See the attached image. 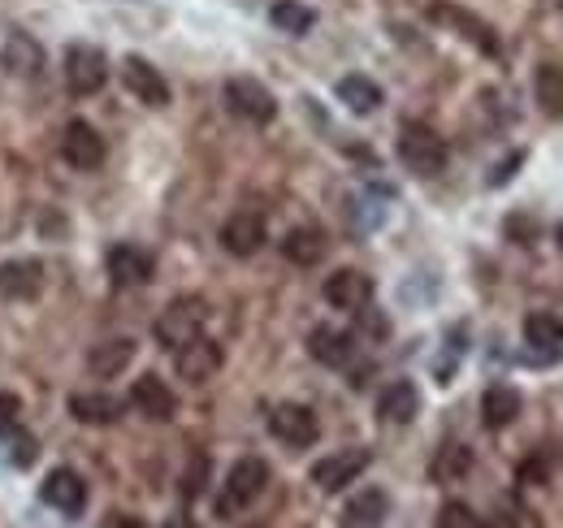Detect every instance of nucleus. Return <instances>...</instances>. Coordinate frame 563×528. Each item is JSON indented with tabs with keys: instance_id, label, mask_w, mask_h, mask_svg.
I'll use <instances>...</instances> for the list:
<instances>
[{
	"instance_id": "f257e3e1",
	"label": "nucleus",
	"mask_w": 563,
	"mask_h": 528,
	"mask_svg": "<svg viewBox=\"0 0 563 528\" xmlns=\"http://www.w3.org/2000/svg\"><path fill=\"white\" fill-rule=\"evenodd\" d=\"M205 326H209V304H205L200 295H183V299H174V304L156 317L152 333H156L161 346L178 351V346H187L191 338H200Z\"/></svg>"
},
{
	"instance_id": "f03ea898",
	"label": "nucleus",
	"mask_w": 563,
	"mask_h": 528,
	"mask_svg": "<svg viewBox=\"0 0 563 528\" xmlns=\"http://www.w3.org/2000/svg\"><path fill=\"white\" fill-rule=\"evenodd\" d=\"M399 161L417 174V178H438L446 169V139L424 127V122H408L399 131Z\"/></svg>"
},
{
	"instance_id": "7ed1b4c3",
	"label": "nucleus",
	"mask_w": 563,
	"mask_h": 528,
	"mask_svg": "<svg viewBox=\"0 0 563 528\" xmlns=\"http://www.w3.org/2000/svg\"><path fill=\"white\" fill-rule=\"evenodd\" d=\"M225 105H230L234 118H243V122H252V127H269V122L278 118L274 91H269L265 82H256V78H230V82H225Z\"/></svg>"
},
{
	"instance_id": "20e7f679",
	"label": "nucleus",
	"mask_w": 563,
	"mask_h": 528,
	"mask_svg": "<svg viewBox=\"0 0 563 528\" xmlns=\"http://www.w3.org/2000/svg\"><path fill=\"white\" fill-rule=\"evenodd\" d=\"M265 485H269V463L256 460V455H243L230 468V476H225V494H221L217 512L225 516V512H239V507L256 503L265 494Z\"/></svg>"
},
{
	"instance_id": "39448f33",
	"label": "nucleus",
	"mask_w": 563,
	"mask_h": 528,
	"mask_svg": "<svg viewBox=\"0 0 563 528\" xmlns=\"http://www.w3.org/2000/svg\"><path fill=\"white\" fill-rule=\"evenodd\" d=\"M269 433L278 438L282 447L303 451V447H312L321 438V420L303 403H282V407H274V416H269Z\"/></svg>"
},
{
	"instance_id": "423d86ee",
	"label": "nucleus",
	"mask_w": 563,
	"mask_h": 528,
	"mask_svg": "<svg viewBox=\"0 0 563 528\" xmlns=\"http://www.w3.org/2000/svg\"><path fill=\"white\" fill-rule=\"evenodd\" d=\"M104 82H109L104 53L91 48V44H74L70 53H66V87H70L74 96H96Z\"/></svg>"
},
{
	"instance_id": "0eeeda50",
	"label": "nucleus",
	"mask_w": 563,
	"mask_h": 528,
	"mask_svg": "<svg viewBox=\"0 0 563 528\" xmlns=\"http://www.w3.org/2000/svg\"><path fill=\"white\" fill-rule=\"evenodd\" d=\"M221 346L212 342V338H191L187 346H178L174 351V369H178V377L183 382H191V386H205V382H212L217 373H221Z\"/></svg>"
},
{
	"instance_id": "6e6552de",
	"label": "nucleus",
	"mask_w": 563,
	"mask_h": 528,
	"mask_svg": "<svg viewBox=\"0 0 563 528\" xmlns=\"http://www.w3.org/2000/svg\"><path fill=\"white\" fill-rule=\"evenodd\" d=\"M269 243V230H265V217L261 212H234L225 226H221V248L230 252V256H239V261H247V256H256L261 248Z\"/></svg>"
},
{
	"instance_id": "1a4fd4ad",
	"label": "nucleus",
	"mask_w": 563,
	"mask_h": 528,
	"mask_svg": "<svg viewBox=\"0 0 563 528\" xmlns=\"http://www.w3.org/2000/svg\"><path fill=\"white\" fill-rule=\"evenodd\" d=\"M373 463V455L368 451H339V455H325V460L312 463V485L317 490H325V494H339V490H347V485H355V476L364 472Z\"/></svg>"
},
{
	"instance_id": "9d476101",
	"label": "nucleus",
	"mask_w": 563,
	"mask_h": 528,
	"mask_svg": "<svg viewBox=\"0 0 563 528\" xmlns=\"http://www.w3.org/2000/svg\"><path fill=\"white\" fill-rule=\"evenodd\" d=\"M321 295H325V304L339 308V312H360V308H368V299H373V277L360 273V268H339V273L325 277Z\"/></svg>"
},
{
	"instance_id": "9b49d317",
	"label": "nucleus",
	"mask_w": 563,
	"mask_h": 528,
	"mask_svg": "<svg viewBox=\"0 0 563 528\" xmlns=\"http://www.w3.org/2000/svg\"><path fill=\"white\" fill-rule=\"evenodd\" d=\"M62 156L70 161L74 169H100L104 156H109V147H104V139H100V131L91 122L74 118L70 127H66V134H62Z\"/></svg>"
},
{
	"instance_id": "f8f14e48",
	"label": "nucleus",
	"mask_w": 563,
	"mask_h": 528,
	"mask_svg": "<svg viewBox=\"0 0 563 528\" xmlns=\"http://www.w3.org/2000/svg\"><path fill=\"white\" fill-rule=\"evenodd\" d=\"M122 82H126V91L147 105V109H165L169 105V82H165V74L152 66V62H143V57H126L122 62Z\"/></svg>"
},
{
	"instance_id": "ddd939ff",
	"label": "nucleus",
	"mask_w": 563,
	"mask_h": 528,
	"mask_svg": "<svg viewBox=\"0 0 563 528\" xmlns=\"http://www.w3.org/2000/svg\"><path fill=\"white\" fill-rule=\"evenodd\" d=\"M40 498H44L53 512H62V516H78V512L87 507V481H82L74 468H53V472L44 476V485H40Z\"/></svg>"
},
{
	"instance_id": "4468645a",
	"label": "nucleus",
	"mask_w": 563,
	"mask_h": 528,
	"mask_svg": "<svg viewBox=\"0 0 563 528\" xmlns=\"http://www.w3.org/2000/svg\"><path fill=\"white\" fill-rule=\"evenodd\" d=\"M44 264L22 256V261H4L0 264V295L4 299H18V304H31L44 295Z\"/></svg>"
},
{
	"instance_id": "2eb2a0df",
	"label": "nucleus",
	"mask_w": 563,
	"mask_h": 528,
	"mask_svg": "<svg viewBox=\"0 0 563 528\" xmlns=\"http://www.w3.org/2000/svg\"><path fill=\"white\" fill-rule=\"evenodd\" d=\"M131 407L140 416H147V420H156V425H165V420L178 416V398H174V391L156 373H143L140 382L131 386Z\"/></svg>"
},
{
	"instance_id": "dca6fc26",
	"label": "nucleus",
	"mask_w": 563,
	"mask_h": 528,
	"mask_svg": "<svg viewBox=\"0 0 563 528\" xmlns=\"http://www.w3.org/2000/svg\"><path fill=\"white\" fill-rule=\"evenodd\" d=\"M152 273H156V261H152L147 248H140V243H118V248H109V277H113L118 286H147Z\"/></svg>"
},
{
	"instance_id": "f3484780",
	"label": "nucleus",
	"mask_w": 563,
	"mask_h": 528,
	"mask_svg": "<svg viewBox=\"0 0 563 528\" xmlns=\"http://www.w3.org/2000/svg\"><path fill=\"white\" fill-rule=\"evenodd\" d=\"M308 355L325 369H343V364H352L355 338L347 330H334V326H317L308 333Z\"/></svg>"
},
{
	"instance_id": "a211bd4d",
	"label": "nucleus",
	"mask_w": 563,
	"mask_h": 528,
	"mask_svg": "<svg viewBox=\"0 0 563 528\" xmlns=\"http://www.w3.org/2000/svg\"><path fill=\"white\" fill-rule=\"evenodd\" d=\"M417 411H421V391H417V382H390L382 395H377V416L386 420V425H412L417 420Z\"/></svg>"
},
{
	"instance_id": "6ab92c4d",
	"label": "nucleus",
	"mask_w": 563,
	"mask_h": 528,
	"mask_svg": "<svg viewBox=\"0 0 563 528\" xmlns=\"http://www.w3.org/2000/svg\"><path fill=\"white\" fill-rule=\"evenodd\" d=\"M126 411V403L118 395H104V391H78L70 395V416L82 425H118Z\"/></svg>"
},
{
	"instance_id": "aec40b11",
	"label": "nucleus",
	"mask_w": 563,
	"mask_h": 528,
	"mask_svg": "<svg viewBox=\"0 0 563 528\" xmlns=\"http://www.w3.org/2000/svg\"><path fill=\"white\" fill-rule=\"evenodd\" d=\"M135 360V338H109V342H96L87 351V369L91 377H122Z\"/></svg>"
},
{
	"instance_id": "412c9836",
	"label": "nucleus",
	"mask_w": 563,
	"mask_h": 528,
	"mask_svg": "<svg viewBox=\"0 0 563 528\" xmlns=\"http://www.w3.org/2000/svg\"><path fill=\"white\" fill-rule=\"evenodd\" d=\"M325 252H330V243H325V234L317 230V226H295L286 239H282V256L290 264H299V268H312V264L325 261Z\"/></svg>"
},
{
	"instance_id": "4be33fe9",
	"label": "nucleus",
	"mask_w": 563,
	"mask_h": 528,
	"mask_svg": "<svg viewBox=\"0 0 563 528\" xmlns=\"http://www.w3.org/2000/svg\"><path fill=\"white\" fill-rule=\"evenodd\" d=\"M429 18H433V22H446V26H455V31H464V40H473L482 53H490V57L498 53V40H494V31L482 18H473V13L455 9V4H433Z\"/></svg>"
},
{
	"instance_id": "5701e85b",
	"label": "nucleus",
	"mask_w": 563,
	"mask_h": 528,
	"mask_svg": "<svg viewBox=\"0 0 563 528\" xmlns=\"http://www.w3.org/2000/svg\"><path fill=\"white\" fill-rule=\"evenodd\" d=\"M339 100H343L352 113L368 118V113L382 109V87H377L373 78H364V74H347V78H339Z\"/></svg>"
},
{
	"instance_id": "b1692460",
	"label": "nucleus",
	"mask_w": 563,
	"mask_h": 528,
	"mask_svg": "<svg viewBox=\"0 0 563 528\" xmlns=\"http://www.w3.org/2000/svg\"><path fill=\"white\" fill-rule=\"evenodd\" d=\"M516 416H520V395L511 386H490L482 395V420H486V429H507Z\"/></svg>"
},
{
	"instance_id": "393cba45",
	"label": "nucleus",
	"mask_w": 563,
	"mask_h": 528,
	"mask_svg": "<svg viewBox=\"0 0 563 528\" xmlns=\"http://www.w3.org/2000/svg\"><path fill=\"white\" fill-rule=\"evenodd\" d=\"M525 342L533 346V351H560L563 346V317L555 312H529L525 317Z\"/></svg>"
},
{
	"instance_id": "a878e982",
	"label": "nucleus",
	"mask_w": 563,
	"mask_h": 528,
	"mask_svg": "<svg viewBox=\"0 0 563 528\" xmlns=\"http://www.w3.org/2000/svg\"><path fill=\"white\" fill-rule=\"evenodd\" d=\"M4 66L13 69V74H40V66H44V53H40V44L31 40V35H22V31H13L9 40H4Z\"/></svg>"
},
{
	"instance_id": "bb28decb",
	"label": "nucleus",
	"mask_w": 563,
	"mask_h": 528,
	"mask_svg": "<svg viewBox=\"0 0 563 528\" xmlns=\"http://www.w3.org/2000/svg\"><path fill=\"white\" fill-rule=\"evenodd\" d=\"M533 96L547 118H563V66H538L533 74Z\"/></svg>"
},
{
	"instance_id": "cd10ccee",
	"label": "nucleus",
	"mask_w": 563,
	"mask_h": 528,
	"mask_svg": "<svg viewBox=\"0 0 563 528\" xmlns=\"http://www.w3.org/2000/svg\"><path fill=\"white\" fill-rule=\"evenodd\" d=\"M390 516V498L382 494V490H364V494H355L352 507H347V520L355 528H382V520Z\"/></svg>"
},
{
	"instance_id": "c85d7f7f",
	"label": "nucleus",
	"mask_w": 563,
	"mask_h": 528,
	"mask_svg": "<svg viewBox=\"0 0 563 528\" xmlns=\"http://www.w3.org/2000/svg\"><path fill=\"white\" fill-rule=\"evenodd\" d=\"M269 22H274L278 31H286V35H308V31L317 26V13H312L308 4H299V0H274Z\"/></svg>"
},
{
	"instance_id": "c756f323",
	"label": "nucleus",
	"mask_w": 563,
	"mask_h": 528,
	"mask_svg": "<svg viewBox=\"0 0 563 528\" xmlns=\"http://www.w3.org/2000/svg\"><path fill=\"white\" fill-rule=\"evenodd\" d=\"M468 468H473V451L468 447H442L438 460L429 463V476L442 481V485H451V481L468 476Z\"/></svg>"
},
{
	"instance_id": "7c9ffc66",
	"label": "nucleus",
	"mask_w": 563,
	"mask_h": 528,
	"mask_svg": "<svg viewBox=\"0 0 563 528\" xmlns=\"http://www.w3.org/2000/svg\"><path fill=\"white\" fill-rule=\"evenodd\" d=\"M433 528H482V520H477V512H473L468 503L451 498V503H442V512H438V525H433Z\"/></svg>"
},
{
	"instance_id": "2f4dec72",
	"label": "nucleus",
	"mask_w": 563,
	"mask_h": 528,
	"mask_svg": "<svg viewBox=\"0 0 563 528\" xmlns=\"http://www.w3.org/2000/svg\"><path fill=\"white\" fill-rule=\"evenodd\" d=\"M209 485V455H191L187 472H183V498H200Z\"/></svg>"
},
{
	"instance_id": "473e14b6",
	"label": "nucleus",
	"mask_w": 563,
	"mask_h": 528,
	"mask_svg": "<svg viewBox=\"0 0 563 528\" xmlns=\"http://www.w3.org/2000/svg\"><path fill=\"white\" fill-rule=\"evenodd\" d=\"M22 425V398L0 391V433H13Z\"/></svg>"
},
{
	"instance_id": "72a5a7b5",
	"label": "nucleus",
	"mask_w": 563,
	"mask_h": 528,
	"mask_svg": "<svg viewBox=\"0 0 563 528\" xmlns=\"http://www.w3.org/2000/svg\"><path fill=\"white\" fill-rule=\"evenodd\" d=\"M520 481H525V485L551 481V455H529V460L520 463Z\"/></svg>"
},
{
	"instance_id": "f704fd0d",
	"label": "nucleus",
	"mask_w": 563,
	"mask_h": 528,
	"mask_svg": "<svg viewBox=\"0 0 563 528\" xmlns=\"http://www.w3.org/2000/svg\"><path fill=\"white\" fill-rule=\"evenodd\" d=\"M13 433H18V438H13V447H9V460L18 463V468H31V463H35V438L22 433V425H18Z\"/></svg>"
},
{
	"instance_id": "c9c22d12",
	"label": "nucleus",
	"mask_w": 563,
	"mask_h": 528,
	"mask_svg": "<svg viewBox=\"0 0 563 528\" xmlns=\"http://www.w3.org/2000/svg\"><path fill=\"white\" fill-rule=\"evenodd\" d=\"M100 528H147V525H143L140 516H131V512H113Z\"/></svg>"
},
{
	"instance_id": "e433bc0d",
	"label": "nucleus",
	"mask_w": 563,
	"mask_h": 528,
	"mask_svg": "<svg viewBox=\"0 0 563 528\" xmlns=\"http://www.w3.org/2000/svg\"><path fill=\"white\" fill-rule=\"evenodd\" d=\"M507 234H520V239L529 243V239L538 234V226H533V221H516V217H511V221H507Z\"/></svg>"
},
{
	"instance_id": "4c0bfd02",
	"label": "nucleus",
	"mask_w": 563,
	"mask_h": 528,
	"mask_svg": "<svg viewBox=\"0 0 563 528\" xmlns=\"http://www.w3.org/2000/svg\"><path fill=\"white\" fill-rule=\"evenodd\" d=\"M360 326H368V333H386V321H382V317H364V312H360Z\"/></svg>"
},
{
	"instance_id": "58836bf2",
	"label": "nucleus",
	"mask_w": 563,
	"mask_h": 528,
	"mask_svg": "<svg viewBox=\"0 0 563 528\" xmlns=\"http://www.w3.org/2000/svg\"><path fill=\"white\" fill-rule=\"evenodd\" d=\"M486 528H511V520H490Z\"/></svg>"
},
{
	"instance_id": "ea45409f",
	"label": "nucleus",
	"mask_w": 563,
	"mask_h": 528,
	"mask_svg": "<svg viewBox=\"0 0 563 528\" xmlns=\"http://www.w3.org/2000/svg\"><path fill=\"white\" fill-rule=\"evenodd\" d=\"M555 243H560V248H563V226H560V230H555Z\"/></svg>"
}]
</instances>
